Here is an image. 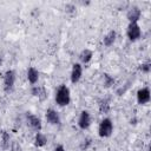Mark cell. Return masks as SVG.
I'll return each instance as SVG.
<instances>
[{"mask_svg": "<svg viewBox=\"0 0 151 151\" xmlns=\"http://www.w3.org/2000/svg\"><path fill=\"white\" fill-rule=\"evenodd\" d=\"M53 151H65V149L63 145H58V146H55V149Z\"/></svg>", "mask_w": 151, "mask_h": 151, "instance_id": "cell-18", "label": "cell"}, {"mask_svg": "<svg viewBox=\"0 0 151 151\" xmlns=\"http://www.w3.org/2000/svg\"><path fill=\"white\" fill-rule=\"evenodd\" d=\"M116 37H117L116 31H110V32L104 37V40H103L104 45H105V46H111V45H113V42H114V40H116Z\"/></svg>", "mask_w": 151, "mask_h": 151, "instance_id": "cell-14", "label": "cell"}, {"mask_svg": "<svg viewBox=\"0 0 151 151\" xmlns=\"http://www.w3.org/2000/svg\"><path fill=\"white\" fill-rule=\"evenodd\" d=\"M14 83H15V72L13 70L6 71L4 76V90L6 92H11L14 87Z\"/></svg>", "mask_w": 151, "mask_h": 151, "instance_id": "cell-3", "label": "cell"}, {"mask_svg": "<svg viewBox=\"0 0 151 151\" xmlns=\"http://www.w3.org/2000/svg\"><path fill=\"white\" fill-rule=\"evenodd\" d=\"M1 61H2V60H1V58H0V64H1Z\"/></svg>", "mask_w": 151, "mask_h": 151, "instance_id": "cell-19", "label": "cell"}, {"mask_svg": "<svg viewBox=\"0 0 151 151\" xmlns=\"http://www.w3.org/2000/svg\"><path fill=\"white\" fill-rule=\"evenodd\" d=\"M45 117H46L47 122L52 125H59L60 124V117H59L58 112L54 111L53 109H47V111L45 113Z\"/></svg>", "mask_w": 151, "mask_h": 151, "instance_id": "cell-7", "label": "cell"}, {"mask_svg": "<svg viewBox=\"0 0 151 151\" xmlns=\"http://www.w3.org/2000/svg\"><path fill=\"white\" fill-rule=\"evenodd\" d=\"M92 55H93L92 51L88 50V48H85V50H83V51L80 52V54H79V59H80L81 63L87 64V63L92 59Z\"/></svg>", "mask_w": 151, "mask_h": 151, "instance_id": "cell-13", "label": "cell"}, {"mask_svg": "<svg viewBox=\"0 0 151 151\" xmlns=\"http://www.w3.org/2000/svg\"><path fill=\"white\" fill-rule=\"evenodd\" d=\"M113 83H114V79H113V78H111L109 74H104V85H105L106 87L111 86Z\"/></svg>", "mask_w": 151, "mask_h": 151, "instance_id": "cell-16", "label": "cell"}, {"mask_svg": "<svg viewBox=\"0 0 151 151\" xmlns=\"http://www.w3.org/2000/svg\"><path fill=\"white\" fill-rule=\"evenodd\" d=\"M81 73H83V67H81V65L78 64V63L73 64L72 71H71V81H72L73 84L78 83L79 79L81 78Z\"/></svg>", "mask_w": 151, "mask_h": 151, "instance_id": "cell-8", "label": "cell"}, {"mask_svg": "<svg viewBox=\"0 0 151 151\" xmlns=\"http://www.w3.org/2000/svg\"><path fill=\"white\" fill-rule=\"evenodd\" d=\"M47 139H46V136L41 132H37L35 133V137H34V145L38 146V147H41L46 144Z\"/></svg>", "mask_w": 151, "mask_h": 151, "instance_id": "cell-15", "label": "cell"}, {"mask_svg": "<svg viewBox=\"0 0 151 151\" xmlns=\"http://www.w3.org/2000/svg\"><path fill=\"white\" fill-rule=\"evenodd\" d=\"M78 125L83 130L88 129V126L91 125V116L87 111H81L80 112V116H79V119H78Z\"/></svg>", "mask_w": 151, "mask_h": 151, "instance_id": "cell-5", "label": "cell"}, {"mask_svg": "<svg viewBox=\"0 0 151 151\" xmlns=\"http://www.w3.org/2000/svg\"><path fill=\"white\" fill-rule=\"evenodd\" d=\"M127 37L131 41H136L140 38L142 35V29L137 22H130L127 26Z\"/></svg>", "mask_w": 151, "mask_h": 151, "instance_id": "cell-4", "label": "cell"}, {"mask_svg": "<svg viewBox=\"0 0 151 151\" xmlns=\"http://www.w3.org/2000/svg\"><path fill=\"white\" fill-rule=\"evenodd\" d=\"M26 118H27V123H28V125H29L33 130H35L37 132H39V131L41 130V120H40L37 116H34V114L27 112Z\"/></svg>", "mask_w": 151, "mask_h": 151, "instance_id": "cell-6", "label": "cell"}, {"mask_svg": "<svg viewBox=\"0 0 151 151\" xmlns=\"http://www.w3.org/2000/svg\"><path fill=\"white\" fill-rule=\"evenodd\" d=\"M137 101L139 104H146L150 101V90L147 87H143L137 92Z\"/></svg>", "mask_w": 151, "mask_h": 151, "instance_id": "cell-9", "label": "cell"}, {"mask_svg": "<svg viewBox=\"0 0 151 151\" xmlns=\"http://www.w3.org/2000/svg\"><path fill=\"white\" fill-rule=\"evenodd\" d=\"M140 14H142V12H140L139 7L132 6V7L127 11L126 17H127V19H129L130 22H137V21L139 20V18H140Z\"/></svg>", "mask_w": 151, "mask_h": 151, "instance_id": "cell-10", "label": "cell"}, {"mask_svg": "<svg viewBox=\"0 0 151 151\" xmlns=\"http://www.w3.org/2000/svg\"><path fill=\"white\" fill-rule=\"evenodd\" d=\"M32 94L34 97H38L40 100H44L46 98V96H47L45 88L41 87V86H33L32 87Z\"/></svg>", "mask_w": 151, "mask_h": 151, "instance_id": "cell-12", "label": "cell"}, {"mask_svg": "<svg viewBox=\"0 0 151 151\" xmlns=\"http://www.w3.org/2000/svg\"><path fill=\"white\" fill-rule=\"evenodd\" d=\"M139 68L142 70V72L149 73V72H150V68H151V65H150V63H144V64H142V65H140V67H139Z\"/></svg>", "mask_w": 151, "mask_h": 151, "instance_id": "cell-17", "label": "cell"}, {"mask_svg": "<svg viewBox=\"0 0 151 151\" xmlns=\"http://www.w3.org/2000/svg\"><path fill=\"white\" fill-rule=\"evenodd\" d=\"M113 131V124L111 122L110 118H104L100 124H99V127H98V133L100 137L105 138V137H110L111 133Z\"/></svg>", "mask_w": 151, "mask_h": 151, "instance_id": "cell-2", "label": "cell"}, {"mask_svg": "<svg viewBox=\"0 0 151 151\" xmlns=\"http://www.w3.org/2000/svg\"><path fill=\"white\" fill-rule=\"evenodd\" d=\"M71 100V96H70V88L66 85H60L55 92V101L58 105L60 106H66L68 105Z\"/></svg>", "mask_w": 151, "mask_h": 151, "instance_id": "cell-1", "label": "cell"}, {"mask_svg": "<svg viewBox=\"0 0 151 151\" xmlns=\"http://www.w3.org/2000/svg\"><path fill=\"white\" fill-rule=\"evenodd\" d=\"M27 79H28V81H29L31 84L34 85V84L38 81V79H39V72H38V70L31 66V67L27 70Z\"/></svg>", "mask_w": 151, "mask_h": 151, "instance_id": "cell-11", "label": "cell"}]
</instances>
